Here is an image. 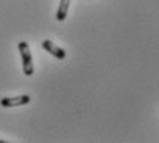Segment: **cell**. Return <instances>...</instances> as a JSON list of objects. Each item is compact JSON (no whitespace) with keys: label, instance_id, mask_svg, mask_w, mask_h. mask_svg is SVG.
Here are the masks:
<instances>
[{"label":"cell","instance_id":"obj_1","mask_svg":"<svg viewBox=\"0 0 159 143\" xmlns=\"http://www.w3.org/2000/svg\"><path fill=\"white\" fill-rule=\"evenodd\" d=\"M18 50H20L21 60H22L24 74H25L26 77H32L35 68H33V59H32V53H30L29 45L26 43L25 41H21L20 43H18Z\"/></svg>","mask_w":159,"mask_h":143},{"label":"cell","instance_id":"obj_3","mask_svg":"<svg viewBox=\"0 0 159 143\" xmlns=\"http://www.w3.org/2000/svg\"><path fill=\"white\" fill-rule=\"evenodd\" d=\"M42 46H43V49H44L46 51H48L51 56H54V57H56V59H58V60H64V59L66 57V51L64 50V49L58 47L56 43H53V42L48 41V39L43 41Z\"/></svg>","mask_w":159,"mask_h":143},{"label":"cell","instance_id":"obj_5","mask_svg":"<svg viewBox=\"0 0 159 143\" xmlns=\"http://www.w3.org/2000/svg\"><path fill=\"white\" fill-rule=\"evenodd\" d=\"M7 141H3V139H0V143H6Z\"/></svg>","mask_w":159,"mask_h":143},{"label":"cell","instance_id":"obj_2","mask_svg":"<svg viewBox=\"0 0 159 143\" xmlns=\"http://www.w3.org/2000/svg\"><path fill=\"white\" fill-rule=\"evenodd\" d=\"M30 102V96L29 95H20V96H10V97H4L0 100V106L6 108L10 107H18V106H25Z\"/></svg>","mask_w":159,"mask_h":143},{"label":"cell","instance_id":"obj_4","mask_svg":"<svg viewBox=\"0 0 159 143\" xmlns=\"http://www.w3.org/2000/svg\"><path fill=\"white\" fill-rule=\"evenodd\" d=\"M69 4H71V0H60V6H58V10L56 14L57 21H64L66 18L69 10Z\"/></svg>","mask_w":159,"mask_h":143}]
</instances>
